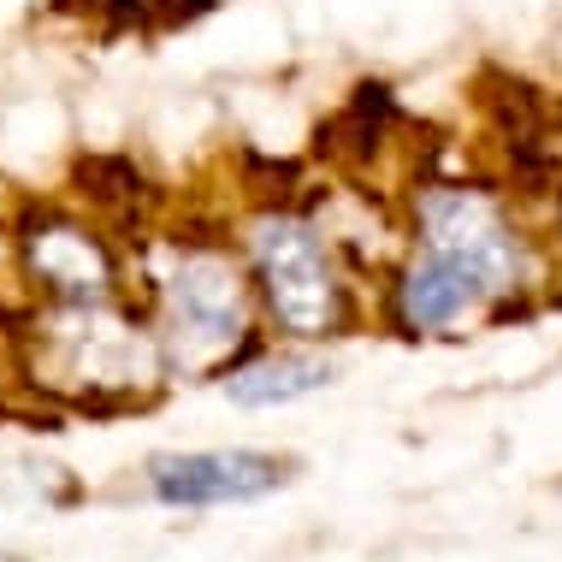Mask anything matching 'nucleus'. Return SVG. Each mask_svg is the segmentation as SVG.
I'll return each instance as SVG.
<instances>
[{
  "label": "nucleus",
  "mask_w": 562,
  "mask_h": 562,
  "mask_svg": "<svg viewBox=\"0 0 562 562\" xmlns=\"http://www.w3.org/2000/svg\"><path fill=\"white\" fill-rule=\"evenodd\" d=\"M296 480V456L279 450H160L143 462V485L172 509H232L261 504Z\"/></svg>",
  "instance_id": "obj_6"
},
{
  "label": "nucleus",
  "mask_w": 562,
  "mask_h": 562,
  "mask_svg": "<svg viewBox=\"0 0 562 562\" xmlns=\"http://www.w3.org/2000/svg\"><path fill=\"white\" fill-rule=\"evenodd\" d=\"M403 237L445 255L492 296L497 314H515L544 291V237L521 220L509 190L480 178H420L403 202Z\"/></svg>",
  "instance_id": "obj_3"
},
{
  "label": "nucleus",
  "mask_w": 562,
  "mask_h": 562,
  "mask_svg": "<svg viewBox=\"0 0 562 562\" xmlns=\"http://www.w3.org/2000/svg\"><path fill=\"white\" fill-rule=\"evenodd\" d=\"M24 272L48 302H113L119 296V255L113 243L83 220L36 214L19 237Z\"/></svg>",
  "instance_id": "obj_7"
},
{
  "label": "nucleus",
  "mask_w": 562,
  "mask_h": 562,
  "mask_svg": "<svg viewBox=\"0 0 562 562\" xmlns=\"http://www.w3.org/2000/svg\"><path fill=\"white\" fill-rule=\"evenodd\" d=\"M148 326L172 379H225L249 349H261L267 314L249 261L220 237H166L148 267Z\"/></svg>",
  "instance_id": "obj_1"
},
{
  "label": "nucleus",
  "mask_w": 562,
  "mask_h": 562,
  "mask_svg": "<svg viewBox=\"0 0 562 562\" xmlns=\"http://www.w3.org/2000/svg\"><path fill=\"white\" fill-rule=\"evenodd\" d=\"M331 379H338V368H331V356H321V344H272V349L261 344L220 385L237 408H291L314 391H326Z\"/></svg>",
  "instance_id": "obj_8"
},
{
  "label": "nucleus",
  "mask_w": 562,
  "mask_h": 562,
  "mask_svg": "<svg viewBox=\"0 0 562 562\" xmlns=\"http://www.w3.org/2000/svg\"><path fill=\"white\" fill-rule=\"evenodd\" d=\"M379 314H385V326L397 338H456V331H468L480 321H497L492 296L462 267L408 237H403L397 261L385 267V279H379Z\"/></svg>",
  "instance_id": "obj_5"
},
{
  "label": "nucleus",
  "mask_w": 562,
  "mask_h": 562,
  "mask_svg": "<svg viewBox=\"0 0 562 562\" xmlns=\"http://www.w3.org/2000/svg\"><path fill=\"white\" fill-rule=\"evenodd\" d=\"M237 249L249 261L267 331H279L284 344H338L361 326L356 261L308 202H255L237 220Z\"/></svg>",
  "instance_id": "obj_2"
},
{
  "label": "nucleus",
  "mask_w": 562,
  "mask_h": 562,
  "mask_svg": "<svg viewBox=\"0 0 562 562\" xmlns=\"http://www.w3.org/2000/svg\"><path fill=\"white\" fill-rule=\"evenodd\" d=\"M551 249H557V261H562V190H557V214H551Z\"/></svg>",
  "instance_id": "obj_9"
},
{
  "label": "nucleus",
  "mask_w": 562,
  "mask_h": 562,
  "mask_svg": "<svg viewBox=\"0 0 562 562\" xmlns=\"http://www.w3.org/2000/svg\"><path fill=\"white\" fill-rule=\"evenodd\" d=\"M36 373L78 403H148L172 385L160 338L125 302H48L36 314Z\"/></svg>",
  "instance_id": "obj_4"
}]
</instances>
